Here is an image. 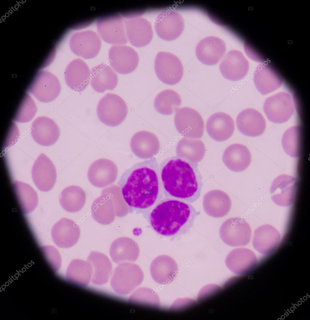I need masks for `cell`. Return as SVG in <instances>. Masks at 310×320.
<instances>
[{"instance_id": "obj_14", "label": "cell", "mask_w": 310, "mask_h": 320, "mask_svg": "<svg viewBox=\"0 0 310 320\" xmlns=\"http://www.w3.org/2000/svg\"><path fill=\"white\" fill-rule=\"evenodd\" d=\"M31 174L34 184L41 191H50L55 183L57 178L55 167L43 153L39 155L34 163Z\"/></svg>"}, {"instance_id": "obj_3", "label": "cell", "mask_w": 310, "mask_h": 320, "mask_svg": "<svg viewBox=\"0 0 310 320\" xmlns=\"http://www.w3.org/2000/svg\"><path fill=\"white\" fill-rule=\"evenodd\" d=\"M200 214L190 203L165 197L152 209L148 219L157 233L175 238L189 232L195 219Z\"/></svg>"}, {"instance_id": "obj_12", "label": "cell", "mask_w": 310, "mask_h": 320, "mask_svg": "<svg viewBox=\"0 0 310 320\" xmlns=\"http://www.w3.org/2000/svg\"><path fill=\"white\" fill-rule=\"evenodd\" d=\"M156 34L161 39L171 41L178 38L184 28V19L179 13L171 10L161 12L154 22Z\"/></svg>"}, {"instance_id": "obj_8", "label": "cell", "mask_w": 310, "mask_h": 320, "mask_svg": "<svg viewBox=\"0 0 310 320\" xmlns=\"http://www.w3.org/2000/svg\"><path fill=\"white\" fill-rule=\"evenodd\" d=\"M263 110L269 121L276 123H284L290 118L294 112L292 98L287 92H278L266 99Z\"/></svg>"}, {"instance_id": "obj_34", "label": "cell", "mask_w": 310, "mask_h": 320, "mask_svg": "<svg viewBox=\"0 0 310 320\" xmlns=\"http://www.w3.org/2000/svg\"><path fill=\"white\" fill-rule=\"evenodd\" d=\"M13 188L22 212L27 214L33 211L38 202L33 188L27 183L18 181L13 182Z\"/></svg>"}, {"instance_id": "obj_11", "label": "cell", "mask_w": 310, "mask_h": 320, "mask_svg": "<svg viewBox=\"0 0 310 320\" xmlns=\"http://www.w3.org/2000/svg\"><path fill=\"white\" fill-rule=\"evenodd\" d=\"M174 122L178 130L193 139L201 138L204 131L203 120L195 109L188 107L178 108L175 111Z\"/></svg>"}, {"instance_id": "obj_37", "label": "cell", "mask_w": 310, "mask_h": 320, "mask_svg": "<svg viewBox=\"0 0 310 320\" xmlns=\"http://www.w3.org/2000/svg\"><path fill=\"white\" fill-rule=\"evenodd\" d=\"M281 236L278 231L269 225L258 228L254 231L253 244L256 248L260 247H276L280 242Z\"/></svg>"}, {"instance_id": "obj_1", "label": "cell", "mask_w": 310, "mask_h": 320, "mask_svg": "<svg viewBox=\"0 0 310 320\" xmlns=\"http://www.w3.org/2000/svg\"><path fill=\"white\" fill-rule=\"evenodd\" d=\"M120 188L130 210L148 215L163 198L159 165L154 158L137 163L122 176Z\"/></svg>"}, {"instance_id": "obj_4", "label": "cell", "mask_w": 310, "mask_h": 320, "mask_svg": "<svg viewBox=\"0 0 310 320\" xmlns=\"http://www.w3.org/2000/svg\"><path fill=\"white\" fill-rule=\"evenodd\" d=\"M128 112L124 100L113 93L105 94L99 101L97 108L98 118L104 124L117 126L125 119Z\"/></svg>"}, {"instance_id": "obj_31", "label": "cell", "mask_w": 310, "mask_h": 320, "mask_svg": "<svg viewBox=\"0 0 310 320\" xmlns=\"http://www.w3.org/2000/svg\"><path fill=\"white\" fill-rule=\"evenodd\" d=\"M87 261L90 262L92 268V282L98 285L106 283L109 279L112 269V263L107 256L101 252L92 251Z\"/></svg>"}, {"instance_id": "obj_13", "label": "cell", "mask_w": 310, "mask_h": 320, "mask_svg": "<svg viewBox=\"0 0 310 320\" xmlns=\"http://www.w3.org/2000/svg\"><path fill=\"white\" fill-rule=\"evenodd\" d=\"M108 59L113 70L122 74H129L134 71L139 61L136 51L125 45L112 46L109 50Z\"/></svg>"}, {"instance_id": "obj_39", "label": "cell", "mask_w": 310, "mask_h": 320, "mask_svg": "<svg viewBox=\"0 0 310 320\" xmlns=\"http://www.w3.org/2000/svg\"><path fill=\"white\" fill-rule=\"evenodd\" d=\"M251 251L245 248H238L230 251L227 255L225 262L227 267L233 272L238 274L245 270V261Z\"/></svg>"}, {"instance_id": "obj_21", "label": "cell", "mask_w": 310, "mask_h": 320, "mask_svg": "<svg viewBox=\"0 0 310 320\" xmlns=\"http://www.w3.org/2000/svg\"><path fill=\"white\" fill-rule=\"evenodd\" d=\"M31 129V135L34 141L43 146L54 144L60 136V129L58 125L46 117H37L32 123Z\"/></svg>"}, {"instance_id": "obj_20", "label": "cell", "mask_w": 310, "mask_h": 320, "mask_svg": "<svg viewBox=\"0 0 310 320\" xmlns=\"http://www.w3.org/2000/svg\"><path fill=\"white\" fill-rule=\"evenodd\" d=\"M52 240L58 247L68 248L78 242L80 235L78 225L73 220L63 218L57 222L51 229Z\"/></svg>"}, {"instance_id": "obj_29", "label": "cell", "mask_w": 310, "mask_h": 320, "mask_svg": "<svg viewBox=\"0 0 310 320\" xmlns=\"http://www.w3.org/2000/svg\"><path fill=\"white\" fill-rule=\"evenodd\" d=\"M253 81L257 90L263 95L278 89L283 83L282 78L276 72L265 65L260 66L256 68Z\"/></svg>"}, {"instance_id": "obj_15", "label": "cell", "mask_w": 310, "mask_h": 320, "mask_svg": "<svg viewBox=\"0 0 310 320\" xmlns=\"http://www.w3.org/2000/svg\"><path fill=\"white\" fill-rule=\"evenodd\" d=\"M69 42L73 53L87 59L95 57L100 51L101 45L98 35L90 30L75 33L71 37Z\"/></svg>"}, {"instance_id": "obj_24", "label": "cell", "mask_w": 310, "mask_h": 320, "mask_svg": "<svg viewBox=\"0 0 310 320\" xmlns=\"http://www.w3.org/2000/svg\"><path fill=\"white\" fill-rule=\"evenodd\" d=\"M237 128L245 136L257 137L264 131L266 122L262 114L257 110L248 108L241 111L236 119Z\"/></svg>"}, {"instance_id": "obj_17", "label": "cell", "mask_w": 310, "mask_h": 320, "mask_svg": "<svg viewBox=\"0 0 310 320\" xmlns=\"http://www.w3.org/2000/svg\"><path fill=\"white\" fill-rule=\"evenodd\" d=\"M123 20L127 37L132 45L140 48L150 42L153 32L149 21L141 17L125 18Z\"/></svg>"}, {"instance_id": "obj_33", "label": "cell", "mask_w": 310, "mask_h": 320, "mask_svg": "<svg viewBox=\"0 0 310 320\" xmlns=\"http://www.w3.org/2000/svg\"><path fill=\"white\" fill-rule=\"evenodd\" d=\"M59 200L61 207L66 211L70 212H77L84 207L86 202V195L80 187L70 186L62 190Z\"/></svg>"}, {"instance_id": "obj_38", "label": "cell", "mask_w": 310, "mask_h": 320, "mask_svg": "<svg viewBox=\"0 0 310 320\" xmlns=\"http://www.w3.org/2000/svg\"><path fill=\"white\" fill-rule=\"evenodd\" d=\"M302 129L299 126L292 127L284 133L282 144L286 153L291 157L297 158L300 155Z\"/></svg>"}, {"instance_id": "obj_41", "label": "cell", "mask_w": 310, "mask_h": 320, "mask_svg": "<svg viewBox=\"0 0 310 320\" xmlns=\"http://www.w3.org/2000/svg\"><path fill=\"white\" fill-rule=\"evenodd\" d=\"M37 110L35 102L28 94H25L14 116V121L25 122L30 121L34 117Z\"/></svg>"}, {"instance_id": "obj_36", "label": "cell", "mask_w": 310, "mask_h": 320, "mask_svg": "<svg viewBox=\"0 0 310 320\" xmlns=\"http://www.w3.org/2000/svg\"><path fill=\"white\" fill-rule=\"evenodd\" d=\"M178 267L175 261L155 260L151 267L152 277L157 283L164 284L172 281L176 277Z\"/></svg>"}, {"instance_id": "obj_30", "label": "cell", "mask_w": 310, "mask_h": 320, "mask_svg": "<svg viewBox=\"0 0 310 320\" xmlns=\"http://www.w3.org/2000/svg\"><path fill=\"white\" fill-rule=\"evenodd\" d=\"M93 218L98 223L104 225L111 224L116 215L114 204L112 198L104 190L96 199L91 207Z\"/></svg>"}, {"instance_id": "obj_28", "label": "cell", "mask_w": 310, "mask_h": 320, "mask_svg": "<svg viewBox=\"0 0 310 320\" xmlns=\"http://www.w3.org/2000/svg\"><path fill=\"white\" fill-rule=\"evenodd\" d=\"M118 78L113 69L102 63L93 67L91 71V85L96 92L102 93L112 90L117 86Z\"/></svg>"}, {"instance_id": "obj_32", "label": "cell", "mask_w": 310, "mask_h": 320, "mask_svg": "<svg viewBox=\"0 0 310 320\" xmlns=\"http://www.w3.org/2000/svg\"><path fill=\"white\" fill-rule=\"evenodd\" d=\"M92 268L88 261L78 259L72 260L66 272V278L68 282L76 286H87L91 280Z\"/></svg>"}, {"instance_id": "obj_42", "label": "cell", "mask_w": 310, "mask_h": 320, "mask_svg": "<svg viewBox=\"0 0 310 320\" xmlns=\"http://www.w3.org/2000/svg\"><path fill=\"white\" fill-rule=\"evenodd\" d=\"M187 151L182 157L197 163L202 160L205 153V148L203 142L198 139L188 141Z\"/></svg>"}, {"instance_id": "obj_19", "label": "cell", "mask_w": 310, "mask_h": 320, "mask_svg": "<svg viewBox=\"0 0 310 320\" xmlns=\"http://www.w3.org/2000/svg\"><path fill=\"white\" fill-rule=\"evenodd\" d=\"M223 77L232 81L242 79L247 74L249 64L246 59L240 51L231 50L228 52L219 67Z\"/></svg>"}, {"instance_id": "obj_27", "label": "cell", "mask_w": 310, "mask_h": 320, "mask_svg": "<svg viewBox=\"0 0 310 320\" xmlns=\"http://www.w3.org/2000/svg\"><path fill=\"white\" fill-rule=\"evenodd\" d=\"M222 160L230 170L236 172L242 171L249 166L251 156L248 149L245 145L235 143L231 145L225 150Z\"/></svg>"}, {"instance_id": "obj_22", "label": "cell", "mask_w": 310, "mask_h": 320, "mask_svg": "<svg viewBox=\"0 0 310 320\" xmlns=\"http://www.w3.org/2000/svg\"><path fill=\"white\" fill-rule=\"evenodd\" d=\"M64 75L67 86L75 91H83L90 82L91 71L87 63L80 58L74 59L69 63Z\"/></svg>"}, {"instance_id": "obj_26", "label": "cell", "mask_w": 310, "mask_h": 320, "mask_svg": "<svg viewBox=\"0 0 310 320\" xmlns=\"http://www.w3.org/2000/svg\"><path fill=\"white\" fill-rule=\"evenodd\" d=\"M231 206L232 202L229 197L221 190L209 191L203 197V210L207 215L213 218L225 216L231 210Z\"/></svg>"}, {"instance_id": "obj_5", "label": "cell", "mask_w": 310, "mask_h": 320, "mask_svg": "<svg viewBox=\"0 0 310 320\" xmlns=\"http://www.w3.org/2000/svg\"><path fill=\"white\" fill-rule=\"evenodd\" d=\"M154 67L158 78L167 85L177 84L183 76V68L181 61L177 56L170 52H158L154 61Z\"/></svg>"}, {"instance_id": "obj_35", "label": "cell", "mask_w": 310, "mask_h": 320, "mask_svg": "<svg viewBox=\"0 0 310 320\" xmlns=\"http://www.w3.org/2000/svg\"><path fill=\"white\" fill-rule=\"evenodd\" d=\"M181 98L175 91L166 89L161 91L156 97L154 107L159 113L165 115L172 114L181 105Z\"/></svg>"}, {"instance_id": "obj_10", "label": "cell", "mask_w": 310, "mask_h": 320, "mask_svg": "<svg viewBox=\"0 0 310 320\" xmlns=\"http://www.w3.org/2000/svg\"><path fill=\"white\" fill-rule=\"evenodd\" d=\"M99 36L105 42L113 45H125L128 42L124 20L118 14L99 18L97 22Z\"/></svg>"}, {"instance_id": "obj_2", "label": "cell", "mask_w": 310, "mask_h": 320, "mask_svg": "<svg viewBox=\"0 0 310 320\" xmlns=\"http://www.w3.org/2000/svg\"><path fill=\"white\" fill-rule=\"evenodd\" d=\"M197 163L179 156L163 160L159 165L164 196L188 203L200 197L202 177Z\"/></svg>"}, {"instance_id": "obj_7", "label": "cell", "mask_w": 310, "mask_h": 320, "mask_svg": "<svg viewBox=\"0 0 310 320\" xmlns=\"http://www.w3.org/2000/svg\"><path fill=\"white\" fill-rule=\"evenodd\" d=\"M221 239L231 247L245 246L249 242L251 230L248 223L240 217L231 218L223 222L219 229Z\"/></svg>"}, {"instance_id": "obj_16", "label": "cell", "mask_w": 310, "mask_h": 320, "mask_svg": "<svg viewBox=\"0 0 310 320\" xmlns=\"http://www.w3.org/2000/svg\"><path fill=\"white\" fill-rule=\"evenodd\" d=\"M118 174V167L113 161L101 158L94 161L90 165L87 176L89 182L93 186L102 188L113 183L117 179Z\"/></svg>"}, {"instance_id": "obj_23", "label": "cell", "mask_w": 310, "mask_h": 320, "mask_svg": "<svg viewBox=\"0 0 310 320\" xmlns=\"http://www.w3.org/2000/svg\"><path fill=\"white\" fill-rule=\"evenodd\" d=\"M206 128L208 134L212 138L217 141L222 142L232 136L235 130V124L229 115L222 112H218L208 118Z\"/></svg>"}, {"instance_id": "obj_40", "label": "cell", "mask_w": 310, "mask_h": 320, "mask_svg": "<svg viewBox=\"0 0 310 320\" xmlns=\"http://www.w3.org/2000/svg\"><path fill=\"white\" fill-rule=\"evenodd\" d=\"M125 241V238H120L115 240L110 245V255L113 261L116 263L133 261L129 254Z\"/></svg>"}, {"instance_id": "obj_6", "label": "cell", "mask_w": 310, "mask_h": 320, "mask_svg": "<svg viewBox=\"0 0 310 320\" xmlns=\"http://www.w3.org/2000/svg\"><path fill=\"white\" fill-rule=\"evenodd\" d=\"M121 263L115 268L111 280L113 290L120 295L130 293L141 282L143 274L139 267L135 264Z\"/></svg>"}, {"instance_id": "obj_18", "label": "cell", "mask_w": 310, "mask_h": 320, "mask_svg": "<svg viewBox=\"0 0 310 320\" xmlns=\"http://www.w3.org/2000/svg\"><path fill=\"white\" fill-rule=\"evenodd\" d=\"M226 51V43L223 40L217 37L210 36L199 42L196 47L195 53L202 63L212 66L219 62Z\"/></svg>"}, {"instance_id": "obj_9", "label": "cell", "mask_w": 310, "mask_h": 320, "mask_svg": "<svg viewBox=\"0 0 310 320\" xmlns=\"http://www.w3.org/2000/svg\"><path fill=\"white\" fill-rule=\"evenodd\" d=\"M61 90V86L58 78L45 71L37 72L28 88V91L37 100L44 102L55 100Z\"/></svg>"}, {"instance_id": "obj_25", "label": "cell", "mask_w": 310, "mask_h": 320, "mask_svg": "<svg viewBox=\"0 0 310 320\" xmlns=\"http://www.w3.org/2000/svg\"><path fill=\"white\" fill-rule=\"evenodd\" d=\"M297 186V180L287 174L280 175L274 179L270 188L272 200L277 204L288 206L294 200Z\"/></svg>"}]
</instances>
